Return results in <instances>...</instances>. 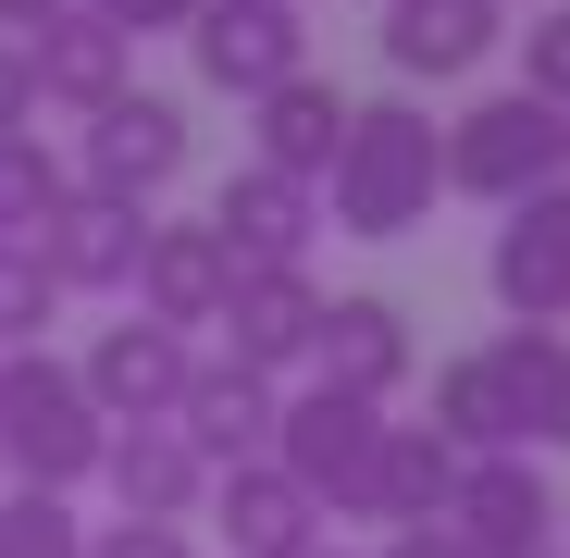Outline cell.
Listing matches in <instances>:
<instances>
[{
  "instance_id": "obj_23",
  "label": "cell",
  "mask_w": 570,
  "mask_h": 558,
  "mask_svg": "<svg viewBox=\"0 0 570 558\" xmlns=\"http://www.w3.org/2000/svg\"><path fill=\"white\" fill-rule=\"evenodd\" d=\"M75 199V161L26 125V137H0V248H38V224Z\"/></svg>"
},
{
  "instance_id": "obj_32",
  "label": "cell",
  "mask_w": 570,
  "mask_h": 558,
  "mask_svg": "<svg viewBox=\"0 0 570 558\" xmlns=\"http://www.w3.org/2000/svg\"><path fill=\"white\" fill-rule=\"evenodd\" d=\"M50 13H62V0H0V38H38Z\"/></svg>"
},
{
  "instance_id": "obj_27",
  "label": "cell",
  "mask_w": 570,
  "mask_h": 558,
  "mask_svg": "<svg viewBox=\"0 0 570 558\" xmlns=\"http://www.w3.org/2000/svg\"><path fill=\"white\" fill-rule=\"evenodd\" d=\"M87 558H199L186 521H87Z\"/></svg>"
},
{
  "instance_id": "obj_25",
  "label": "cell",
  "mask_w": 570,
  "mask_h": 558,
  "mask_svg": "<svg viewBox=\"0 0 570 558\" xmlns=\"http://www.w3.org/2000/svg\"><path fill=\"white\" fill-rule=\"evenodd\" d=\"M50 311H62L50 261L38 248H0V347H50Z\"/></svg>"
},
{
  "instance_id": "obj_20",
  "label": "cell",
  "mask_w": 570,
  "mask_h": 558,
  "mask_svg": "<svg viewBox=\"0 0 570 558\" xmlns=\"http://www.w3.org/2000/svg\"><path fill=\"white\" fill-rule=\"evenodd\" d=\"M311 335H323V286H311V261L236 273V298H224V360L285 372V360H311Z\"/></svg>"
},
{
  "instance_id": "obj_26",
  "label": "cell",
  "mask_w": 570,
  "mask_h": 558,
  "mask_svg": "<svg viewBox=\"0 0 570 558\" xmlns=\"http://www.w3.org/2000/svg\"><path fill=\"white\" fill-rule=\"evenodd\" d=\"M521 87H533L546 112H570V0H558L546 26H521Z\"/></svg>"
},
{
  "instance_id": "obj_7",
  "label": "cell",
  "mask_w": 570,
  "mask_h": 558,
  "mask_svg": "<svg viewBox=\"0 0 570 558\" xmlns=\"http://www.w3.org/2000/svg\"><path fill=\"white\" fill-rule=\"evenodd\" d=\"M446 533L471 558H546L558 546V484L533 472V447H497V459H459V497H446Z\"/></svg>"
},
{
  "instance_id": "obj_18",
  "label": "cell",
  "mask_w": 570,
  "mask_h": 558,
  "mask_svg": "<svg viewBox=\"0 0 570 558\" xmlns=\"http://www.w3.org/2000/svg\"><path fill=\"white\" fill-rule=\"evenodd\" d=\"M212 521L236 558H311L323 546V497L285 472V459H236V472H212Z\"/></svg>"
},
{
  "instance_id": "obj_2",
  "label": "cell",
  "mask_w": 570,
  "mask_h": 558,
  "mask_svg": "<svg viewBox=\"0 0 570 558\" xmlns=\"http://www.w3.org/2000/svg\"><path fill=\"white\" fill-rule=\"evenodd\" d=\"M100 398L75 385V360L50 347H0V472L38 484V497H75V484H100Z\"/></svg>"
},
{
  "instance_id": "obj_12",
  "label": "cell",
  "mask_w": 570,
  "mask_h": 558,
  "mask_svg": "<svg viewBox=\"0 0 570 558\" xmlns=\"http://www.w3.org/2000/svg\"><path fill=\"white\" fill-rule=\"evenodd\" d=\"M212 236L236 248V273H273V261H311V236H323V186L273 174V161H236V174L212 186Z\"/></svg>"
},
{
  "instance_id": "obj_33",
  "label": "cell",
  "mask_w": 570,
  "mask_h": 558,
  "mask_svg": "<svg viewBox=\"0 0 570 558\" xmlns=\"http://www.w3.org/2000/svg\"><path fill=\"white\" fill-rule=\"evenodd\" d=\"M311 558H335V546H311Z\"/></svg>"
},
{
  "instance_id": "obj_1",
  "label": "cell",
  "mask_w": 570,
  "mask_h": 558,
  "mask_svg": "<svg viewBox=\"0 0 570 558\" xmlns=\"http://www.w3.org/2000/svg\"><path fill=\"white\" fill-rule=\"evenodd\" d=\"M434 199H446V125L422 100H347L335 174H323V224L385 248V236L434 224Z\"/></svg>"
},
{
  "instance_id": "obj_16",
  "label": "cell",
  "mask_w": 570,
  "mask_h": 558,
  "mask_svg": "<svg viewBox=\"0 0 570 558\" xmlns=\"http://www.w3.org/2000/svg\"><path fill=\"white\" fill-rule=\"evenodd\" d=\"M273 422H285V398H273V372H248V360H199V372H186V398H174V434L199 447L212 472L273 459Z\"/></svg>"
},
{
  "instance_id": "obj_34",
  "label": "cell",
  "mask_w": 570,
  "mask_h": 558,
  "mask_svg": "<svg viewBox=\"0 0 570 558\" xmlns=\"http://www.w3.org/2000/svg\"><path fill=\"white\" fill-rule=\"evenodd\" d=\"M546 558H570V546H546Z\"/></svg>"
},
{
  "instance_id": "obj_24",
  "label": "cell",
  "mask_w": 570,
  "mask_h": 558,
  "mask_svg": "<svg viewBox=\"0 0 570 558\" xmlns=\"http://www.w3.org/2000/svg\"><path fill=\"white\" fill-rule=\"evenodd\" d=\"M0 558H87V521H75V497H38V484H13V497H0Z\"/></svg>"
},
{
  "instance_id": "obj_4",
  "label": "cell",
  "mask_w": 570,
  "mask_h": 558,
  "mask_svg": "<svg viewBox=\"0 0 570 558\" xmlns=\"http://www.w3.org/2000/svg\"><path fill=\"white\" fill-rule=\"evenodd\" d=\"M558 174H570V112H546L533 87H497V100H471L446 125V186H459V199L521 212L533 186H558Z\"/></svg>"
},
{
  "instance_id": "obj_17",
  "label": "cell",
  "mask_w": 570,
  "mask_h": 558,
  "mask_svg": "<svg viewBox=\"0 0 570 558\" xmlns=\"http://www.w3.org/2000/svg\"><path fill=\"white\" fill-rule=\"evenodd\" d=\"M100 484H112V509H125V521H199V509H212V459L186 447L174 422H112Z\"/></svg>"
},
{
  "instance_id": "obj_14",
  "label": "cell",
  "mask_w": 570,
  "mask_h": 558,
  "mask_svg": "<svg viewBox=\"0 0 570 558\" xmlns=\"http://www.w3.org/2000/svg\"><path fill=\"white\" fill-rule=\"evenodd\" d=\"M410 311L397 298H323V335H311V385H335V398H372V410H385L397 385H410Z\"/></svg>"
},
{
  "instance_id": "obj_29",
  "label": "cell",
  "mask_w": 570,
  "mask_h": 558,
  "mask_svg": "<svg viewBox=\"0 0 570 558\" xmlns=\"http://www.w3.org/2000/svg\"><path fill=\"white\" fill-rule=\"evenodd\" d=\"M38 125V62H26V38H0V137H26Z\"/></svg>"
},
{
  "instance_id": "obj_31",
  "label": "cell",
  "mask_w": 570,
  "mask_h": 558,
  "mask_svg": "<svg viewBox=\"0 0 570 558\" xmlns=\"http://www.w3.org/2000/svg\"><path fill=\"white\" fill-rule=\"evenodd\" d=\"M385 558H471V546H459L446 521H410V533H385Z\"/></svg>"
},
{
  "instance_id": "obj_9",
  "label": "cell",
  "mask_w": 570,
  "mask_h": 558,
  "mask_svg": "<svg viewBox=\"0 0 570 558\" xmlns=\"http://www.w3.org/2000/svg\"><path fill=\"white\" fill-rule=\"evenodd\" d=\"M372 447H385V410H372V398H335V385L285 398V422H273V459H285V472L323 497V521H347V509H360Z\"/></svg>"
},
{
  "instance_id": "obj_19",
  "label": "cell",
  "mask_w": 570,
  "mask_h": 558,
  "mask_svg": "<svg viewBox=\"0 0 570 558\" xmlns=\"http://www.w3.org/2000/svg\"><path fill=\"white\" fill-rule=\"evenodd\" d=\"M26 62H38V100H62L75 125H87V112H112L125 87H137V38H125V26H100V13H75V0L26 38Z\"/></svg>"
},
{
  "instance_id": "obj_21",
  "label": "cell",
  "mask_w": 570,
  "mask_h": 558,
  "mask_svg": "<svg viewBox=\"0 0 570 558\" xmlns=\"http://www.w3.org/2000/svg\"><path fill=\"white\" fill-rule=\"evenodd\" d=\"M335 137H347V87H335V75H285V87L248 100V161L298 174V186L335 174Z\"/></svg>"
},
{
  "instance_id": "obj_5",
  "label": "cell",
  "mask_w": 570,
  "mask_h": 558,
  "mask_svg": "<svg viewBox=\"0 0 570 558\" xmlns=\"http://www.w3.org/2000/svg\"><path fill=\"white\" fill-rule=\"evenodd\" d=\"M186 62L224 100H261V87L311 75V26H298V0H199L186 13Z\"/></svg>"
},
{
  "instance_id": "obj_22",
  "label": "cell",
  "mask_w": 570,
  "mask_h": 558,
  "mask_svg": "<svg viewBox=\"0 0 570 558\" xmlns=\"http://www.w3.org/2000/svg\"><path fill=\"white\" fill-rule=\"evenodd\" d=\"M446 497H459V447L434 434V422H385V447H372V472H360V509L347 521H446Z\"/></svg>"
},
{
  "instance_id": "obj_3",
  "label": "cell",
  "mask_w": 570,
  "mask_h": 558,
  "mask_svg": "<svg viewBox=\"0 0 570 558\" xmlns=\"http://www.w3.org/2000/svg\"><path fill=\"white\" fill-rule=\"evenodd\" d=\"M558 347H570V335H546V323H509L497 347L446 360V372H434V434H446L459 459H497V447H533V398H546Z\"/></svg>"
},
{
  "instance_id": "obj_15",
  "label": "cell",
  "mask_w": 570,
  "mask_h": 558,
  "mask_svg": "<svg viewBox=\"0 0 570 558\" xmlns=\"http://www.w3.org/2000/svg\"><path fill=\"white\" fill-rule=\"evenodd\" d=\"M509 50V0H385V62L410 87H459Z\"/></svg>"
},
{
  "instance_id": "obj_28",
  "label": "cell",
  "mask_w": 570,
  "mask_h": 558,
  "mask_svg": "<svg viewBox=\"0 0 570 558\" xmlns=\"http://www.w3.org/2000/svg\"><path fill=\"white\" fill-rule=\"evenodd\" d=\"M75 13H100V26H125V38H186L199 0H75Z\"/></svg>"
},
{
  "instance_id": "obj_10",
  "label": "cell",
  "mask_w": 570,
  "mask_h": 558,
  "mask_svg": "<svg viewBox=\"0 0 570 558\" xmlns=\"http://www.w3.org/2000/svg\"><path fill=\"white\" fill-rule=\"evenodd\" d=\"M484 286H497V311L509 323H570V174L558 186H533V199L497 224V248H484Z\"/></svg>"
},
{
  "instance_id": "obj_13",
  "label": "cell",
  "mask_w": 570,
  "mask_h": 558,
  "mask_svg": "<svg viewBox=\"0 0 570 558\" xmlns=\"http://www.w3.org/2000/svg\"><path fill=\"white\" fill-rule=\"evenodd\" d=\"M224 298H236V248L212 236V212H199V224H161V212H149L137 311H149V323H174V335H199V323H224Z\"/></svg>"
},
{
  "instance_id": "obj_8",
  "label": "cell",
  "mask_w": 570,
  "mask_h": 558,
  "mask_svg": "<svg viewBox=\"0 0 570 558\" xmlns=\"http://www.w3.org/2000/svg\"><path fill=\"white\" fill-rule=\"evenodd\" d=\"M186 372H199V347H186L174 323H149V311H125V323H100V335H87L75 385L100 398V422H174Z\"/></svg>"
},
{
  "instance_id": "obj_11",
  "label": "cell",
  "mask_w": 570,
  "mask_h": 558,
  "mask_svg": "<svg viewBox=\"0 0 570 558\" xmlns=\"http://www.w3.org/2000/svg\"><path fill=\"white\" fill-rule=\"evenodd\" d=\"M137 248H149V212L100 199V186H75V199L38 224V261H50L62 298H137Z\"/></svg>"
},
{
  "instance_id": "obj_30",
  "label": "cell",
  "mask_w": 570,
  "mask_h": 558,
  "mask_svg": "<svg viewBox=\"0 0 570 558\" xmlns=\"http://www.w3.org/2000/svg\"><path fill=\"white\" fill-rule=\"evenodd\" d=\"M533 447H570V347H558V372H546V398H533Z\"/></svg>"
},
{
  "instance_id": "obj_6",
  "label": "cell",
  "mask_w": 570,
  "mask_h": 558,
  "mask_svg": "<svg viewBox=\"0 0 570 558\" xmlns=\"http://www.w3.org/2000/svg\"><path fill=\"white\" fill-rule=\"evenodd\" d=\"M186 174V100H161V87H125L112 112H87L75 137V186H100V199H161V186Z\"/></svg>"
}]
</instances>
